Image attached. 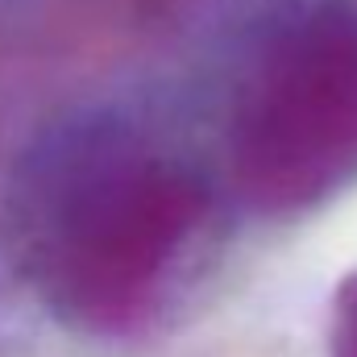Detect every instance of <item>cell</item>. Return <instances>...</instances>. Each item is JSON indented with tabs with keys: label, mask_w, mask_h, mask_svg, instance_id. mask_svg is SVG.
Returning a JSON list of instances; mask_svg holds the SVG:
<instances>
[{
	"label": "cell",
	"mask_w": 357,
	"mask_h": 357,
	"mask_svg": "<svg viewBox=\"0 0 357 357\" xmlns=\"http://www.w3.org/2000/svg\"><path fill=\"white\" fill-rule=\"evenodd\" d=\"M208 220V191L175 154L91 133L29 183L21 266L42 303L84 333H129L171 291Z\"/></svg>",
	"instance_id": "6da1fadb"
},
{
	"label": "cell",
	"mask_w": 357,
	"mask_h": 357,
	"mask_svg": "<svg viewBox=\"0 0 357 357\" xmlns=\"http://www.w3.org/2000/svg\"><path fill=\"white\" fill-rule=\"evenodd\" d=\"M229 175L266 216L320 208L357 178V8L320 0L262 38L229 112Z\"/></svg>",
	"instance_id": "7a4b0ae2"
},
{
	"label": "cell",
	"mask_w": 357,
	"mask_h": 357,
	"mask_svg": "<svg viewBox=\"0 0 357 357\" xmlns=\"http://www.w3.org/2000/svg\"><path fill=\"white\" fill-rule=\"evenodd\" d=\"M171 4L175 0H75V13L91 29L112 25V33H116V29H142L158 17H167Z\"/></svg>",
	"instance_id": "3957f363"
},
{
	"label": "cell",
	"mask_w": 357,
	"mask_h": 357,
	"mask_svg": "<svg viewBox=\"0 0 357 357\" xmlns=\"http://www.w3.org/2000/svg\"><path fill=\"white\" fill-rule=\"evenodd\" d=\"M333 357H357V278L341 287V299L333 312Z\"/></svg>",
	"instance_id": "277c9868"
}]
</instances>
